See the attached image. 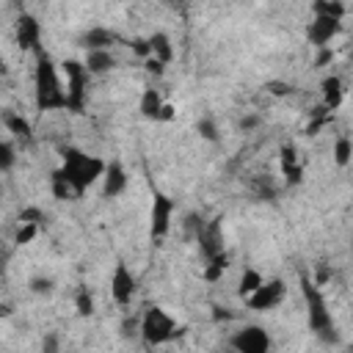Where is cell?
<instances>
[{
	"instance_id": "obj_6",
	"label": "cell",
	"mask_w": 353,
	"mask_h": 353,
	"mask_svg": "<svg viewBox=\"0 0 353 353\" xmlns=\"http://www.w3.org/2000/svg\"><path fill=\"white\" fill-rule=\"evenodd\" d=\"M174 210H176V204L168 193H163V190L152 193V207H149V234H152V240H163L171 232Z\"/></svg>"
},
{
	"instance_id": "obj_36",
	"label": "cell",
	"mask_w": 353,
	"mask_h": 353,
	"mask_svg": "<svg viewBox=\"0 0 353 353\" xmlns=\"http://www.w3.org/2000/svg\"><path fill=\"white\" fill-rule=\"evenodd\" d=\"M254 127H259V116H254V113H248V116H243L240 119V130H254Z\"/></svg>"
},
{
	"instance_id": "obj_31",
	"label": "cell",
	"mask_w": 353,
	"mask_h": 353,
	"mask_svg": "<svg viewBox=\"0 0 353 353\" xmlns=\"http://www.w3.org/2000/svg\"><path fill=\"white\" fill-rule=\"evenodd\" d=\"M41 221H44V212L39 207H28L19 212V223H39L41 226Z\"/></svg>"
},
{
	"instance_id": "obj_14",
	"label": "cell",
	"mask_w": 353,
	"mask_h": 353,
	"mask_svg": "<svg viewBox=\"0 0 353 353\" xmlns=\"http://www.w3.org/2000/svg\"><path fill=\"white\" fill-rule=\"evenodd\" d=\"M116 55L110 50H85V58H83V66L88 72V77H102L108 72L116 69Z\"/></svg>"
},
{
	"instance_id": "obj_17",
	"label": "cell",
	"mask_w": 353,
	"mask_h": 353,
	"mask_svg": "<svg viewBox=\"0 0 353 353\" xmlns=\"http://www.w3.org/2000/svg\"><path fill=\"white\" fill-rule=\"evenodd\" d=\"M320 88H323V108L325 110H336L342 105V99H345V83H342V77L339 74H328V77H323Z\"/></svg>"
},
{
	"instance_id": "obj_26",
	"label": "cell",
	"mask_w": 353,
	"mask_h": 353,
	"mask_svg": "<svg viewBox=\"0 0 353 353\" xmlns=\"http://www.w3.org/2000/svg\"><path fill=\"white\" fill-rule=\"evenodd\" d=\"M196 132H199V138H204V141H210V143H215V141L221 138L218 124H215V119H210V116H204V119L196 121Z\"/></svg>"
},
{
	"instance_id": "obj_12",
	"label": "cell",
	"mask_w": 353,
	"mask_h": 353,
	"mask_svg": "<svg viewBox=\"0 0 353 353\" xmlns=\"http://www.w3.org/2000/svg\"><path fill=\"white\" fill-rule=\"evenodd\" d=\"M196 237H199V245H201L204 259H212V256L223 254V232H221V218H215V221H210V223H201V226H199V232H196Z\"/></svg>"
},
{
	"instance_id": "obj_34",
	"label": "cell",
	"mask_w": 353,
	"mask_h": 353,
	"mask_svg": "<svg viewBox=\"0 0 353 353\" xmlns=\"http://www.w3.org/2000/svg\"><path fill=\"white\" fill-rule=\"evenodd\" d=\"M11 163H14V152H11V146H8V143H0V171L8 168Z\"/></svg>"
},
{
	"instance_id": "obj_8",
	"label": "cell",
	"mask_w": 353,
	"mask_h": 353,
	"mask_svg": "<svg viewBox=\"0 0 353 353\" xmlns=\"http://www.w3.org/2000/svg\"><path fill=\"white\" fill-rule=\"evenodd\" d=\"M284 292H287V287H284L281 279H265L243 303L254 312H270L284 301Z\"/></svg>"
},
{
	"instance_id": "obj_32",
	"label": "cell",
	"mask_w": 353,
	"mask_h": 353,
	"mask_svg": "<svg viewBox=\"0 0 353 353\" xmlns=\"http://www.w3.org/2000/svg\"><path fill=\"white\" fill-rule=\"evenodd\" d=\"M121 336L130 339V336H138V317H127L121 323Z\"/></svg>"
},
{
	"instance_id": "obj_30",
	"label": "cell",
	"mask_w": 353,
	"mask_h": 353,
	"mask_svg": "<svg viewBox=\"0 0 353 353\" xmlns=\"http://www.w3.org/2000/svg\"><path fill=\"white\" fill-rule=\"evenodd\" d=\"M41 353H61V336L55 331L41 336Z\"/></svg>"
},
{
	"instance_id": "obj_2",
	"label": "cell",
	"mask_w": 353,
	"mask_h": 353,
	"mask_svg": "<svg viewBox=\"0 0 353 353\" xmlns=\"http://www.w3.org/2000/svg\"><path fill=\"white\" fill-rule=\"evenodd\" d=\"M55 174L72 188L74 196H83L94 182L102 179L105 174V160L77 149V146H66L61 152V165L55 168Z\"/></svg>"
},
{
	"instance_id": "obj_11",
	"label": "cell",
	"mask_w": 353,
	"mask_h": 353,
	"mask_svg": "<svg viewBox=\"0 0 353 353\" xmlns=\"http://www.w3.org/2000/svg\"><path fill=\"white\" fill-rule=\"evenodd\" d=\"M339 30H342V22L325 19V17H312V22L306 25V39L314 50H323V47H331V41L339 36Z\"/></svg>"
},
{
	"instance_id": "obj_39",
	"label": "cell",
	"mask_w": 353,
	"mask_h": 353,
	"mask_svg": "<svg viewBox=\"0 0 353 353\" xmlns=\"http://www.w3.org/2000/svg\"><path fill=\"white\" fill-rule=\"evenodd\" d=\"M8 72H11V69H8V61H6V58H0V77H6Z\"/></svg>"
},
{
	"instance_id": "obj_3",
	"label": "cell",
	"mask_w": 353,
	"mask_h": 353,
	"mask_svg": "<svg viewBox=\"0 0 353 353\" xmlns=\"http://www.w3.org/2000/svg\"><path fill=\"white\" fill-rule=\"evenodd\" d=\"M179 334H182V325L163 306H146L143 314L138 317V336L143 339L146 347H163L174 342Z\"/></svg>"
},
{
	"instance_id": "obj_5",
	"label": "cell",
	"mask_w": 353,
	"mask_h": 353,
	"mask_svg": "<svg viewBox=\"0 0 353 353\" xmlns=\"http://www.w3.org/2000/svg\"><path fill=\"white\" fill-rule=\"evenodd\" d=\"M61 77H63V91H66V110L83 113L88 102V72L83 61L66 58L61 63Z\"/></svg>"
},
{
	"instance_id": "obj_10",
	"label": "cell",
	"mask_w": 353,
	"mask_h": 353,
	"mask_svg": "<svg viewBox=\"0 0 353 353\" xmlns=\"http://www.w3.org/2000/svg\"><path fill=\"white\" fill-rule=\"evenodd\" d=\"M14 36H17V44L25 50V52H39V50H44L41 47V22L33 17V14H28V11H22L19 17H17V25H14Z\"/></svg>"
},
{
	"instance_id": "obj_37",
	"label": "cell",
	"mask_w": 353,
	"mask_h": 353,
	"mask_svg": "<svg viewBox=\"0 0 353 353\" xmlns=\"http://www.w3.org/2000/svg\"><path fill=\"white\" fill-rule=\"evenodd\" d=\"M270 91H273V94H287L290 85H284V83H270Z\"/></svg>"
},
{
	"instance_id": "obj_35",
	"label": "cell",
	"mask_w": 353,
	"mask_h": 353,
	"mask_svg": "<svg viewBox=\"0 0 353 353\" xmlns=\"http://www.w3.org/2000/svg\"><path fill=\"white\" fill-rule=\"evenodd\" d=\"M171 119H176V108L171 102H165L163 110H160V116H157V121H171Z\"/></svg>"
},
{
	"instance_id": "obj_25",
	"label": "cell",
	"mask_w": 353,
	"mask_h": 353,
	"mask_svg": "<svg viewBox=\"0 0 353 353\" xmlns=\"http://www.w3.org/2000/svg\"><path fill=\"white\" fill-rule=\"evenodd\" d=\"M74 309H77L80 317H91L94 314V292L85 284H80L77 292H74Z\"/></svg>"
},
{
	"instance_id": "obj_15",
	"label": "cell",
	"mask_w": 353,
	"mask_h": 353,
	"mask_svg": "<svg viewBox=\"0 0 353 353\" xmlns=\"http://www.w3.org/2000/svg\"><path fill=\"white\" fill-rule=\"evenodd\" d=\"M279 165H281V174L290 185H298L303 179V165H301V157H298V149L292 143L281 146L279 152Z\"/></svg>"
},
{
	"instance_id": "obj_16",
	"label": "cell",
	"mask_w": 353,
	"mask_h": 353,
	"mask_svg": "<svg viewBox=\"0 0 353 353\" xmlns=\"http://www.w3.org/2000/svg\"><path fill=\"white\" fill-rule=\"evenodd\" d=\"M146 44H149V58L157 61L160 66H168L174 61V44H171V36L168 33L157 30V33H152L146 39Z\"/></svg>"
},
{
	"instance_id": "obj_21",
	"label": "cell",
	"mask_w": 353,
	"mask_h": 353,
	"mask_svg": "<svg viewBox=\"0 0 353 353\" xmlns=\"http://www.w3.org/2000/svg\"><path fill=\"white\" fill-rule=\"evenodd\" d=\"M262 281H265V276H262L256 268H243V276H240V281H237V295L245 301Z\"/></svg>"
},
{
	"instance_id": "obj_24",
	"label": "cell",
	"mask_w": 353,
	"mask_h": 353,
	"mask_svg": "<svg viewBox=\"0 0 353 353\" xmlns=\"http://www.w3.org/2000/svg\"><path fill=\"white\" fill-rule=\"evenodd\" d=\"M350 157H353V141L347 135H339L334 141V163L339 168H347L350 165Z\"/></svg>"
},
{
	"instance_id": "obj_22",
	"label": "cell",
	"mask_w": 353,
	"mask_h": 353,
	"mask_svg": "<svg viewBox=\"0 0 353 353\" xmlns=\"http://www.w3.org/2000/svg\"><path fill=\"white\" fill-rule=\"evenodd\" d=\"M226 268H229V256H226V251H223V254L207 259V265H204V270H201V279H204V281H221L223 273H226Z\"/></svg>"
},
{
	"instance_id": "obj_7",
	"label": "cell",
	"mask_w": 353,
	"mask_h": 353,
	"mask_svg": "<svg viewBox=\"0 0 353 353\" xmlns=\"http://www.w3.org/2000/svg\"><path fill=\"white\" fill-rule=\"evenodd\" d=\"M229 347L232 353H270L273 339L262 325H243L240 331L232 334Z\"/></svg>"
},
{
	"instance_id": "obj_20",
	"label": "cell",
	"mask_w": 353,
	"mask_h": 353,
	"mask_svg": "<svg viewBox=\"0 0 353 353\" xmlns=\"http://www.w3.org/2000/svg\"><path fill=\"white\" fill-rule=\"evenodd\" d=\"M312 14L314 17H325V19H336L342 22L347 14V6L342 0H314L312 3Z\"/></svg>"
},
{
	"instance_id": "obj_13",
	"label": "cell",
	"mask_w": 353,
	"mask_h": 353,
	"mask_svg": "<svg viewBox=\"0 0 353 353\" xmlns=\"http://www.w3.org/2000/svg\"><path fill=\"white\" fill-rule=\"evenodd\" d=\"M102 196L105 199H116V196H121L124 193V188H127V171H124V165L121 163H105V174H102Z\"/></svg>"
},
{
	"instance_id": "obj_29",
	"label": "cell",
	"mask_w": 353,
	"mask_h": 353,
	"mask_svg": "<svg viewBox=\"0 0 353 353\" xmlns=\"http://www.w3.org/2000/svg\"><path fill=\"white\" fill-rule=\"evenodd\" d=\"M50 190H52V196H55V199H61V201H63V199H74L72 188H69V185H66L55 171H52V179H50Z\"/></svg>"
},
{
	"instance_id": "obj_18",
	"label": "cell",
	"mask_w": 353,
	"mask_h": 353,
	"mask_svg": "<svg viewBox=\"0 0 353 353\" xmlns=\"http://www.w3.org/2000/svg\"><path fill=\"white\" fill-rule=\"evenodd\" d=\"M163 105H165V99L160 97V91H157L154 85H146V88L141 91V99H138V110H141V116H143V119H149V121H157V116H160Z\"/></svg>"
},
{
	"instance_id": "obj_28",
	"label": "cell",
	"mask_w": 353,
	"mask_h": 353,
	"mask_svg": "<svg viewBox=\"0 0 353 353\" xmlns=\"http://www.w3.org/2000/svg\"><path fill=\"white\" fill-rule=\"evenodd\" d=\"M52 287H55V281H52L50 276H33V279L28 281V290H30L33 295H50Z\"/></svg>"
},
{
	"instance_id": "obj_9",
	"label": "cell",
	"mask_w": 353,
	"mask_h": 353,
	"mask_svg": "<svg viewBox=\"0 0 353 353\" xmlns=\"http://www.w3.org/2000/svg\"><path fill=\"white\" fill-rule=\"evenodd\" d=\"M138 292V276L127 268V262H116L110 273V298L119 306H130Z\"/></svg>"
},
{
	"instance_id": "obj_1",
	"label": "cell",
	"mask_w": 353,
	"mask_h": 353,
	"mask_svg": "<svg viewBox=\"0 0 353 353\" xmlns=\"http://www.w3.org/2000/svg\"><path fill=\"white\" fill-rule=\"evenodd\" d=\"M33 102H36L39 110H66V91H63L61 66L44 50L36 52V66H33Z\"/></svg>"
},
{
	"instance_id": "obj_42",
	"label": "cell",
	"mask_w": 353,
	"mask_h": 353,
	"mask_svg": "<svg viewBox=\"0 0 353 353\" xmlns=\"http://www.w3.org/2000/svg\"><path fill=\"white\" fill-rule=\"evenodd\" d=\"M0 254H3V248H0Z\"/></svg>"
},
{
	"instance_id": "obj_33",
	"label": "cell",
	"mask_w": 353,
	"mask_h": 353,
	"mask_svg": "<svg viewBox=\"0 0 353 353\" xmlns=\"http://www.w3.org/2000/svg\"><path fill=\"white\" fill-rule=\"evenodd\" d=\"M331 61H334V50H331V47L317 50V58H314V66H317V69L325 66V63H331Z\"/></svg>"
},
{
	"instance_id": "obj_27",
	"label": "cell",
	"mask_w": 353,
	"mask_h": 353,
	"mask_svg": "<svg viewBox=\"0 0 353 353\" xmlns=\"http://www.w3.org/2000/svg\"><path fill=\"white\" fill-rule=\"evenodd\" d=\"M39 223H19V229L14 232V245H30L39 237Z\"/></svg>"
},
{
	"instance_id": "obj_4",
	"label": "cell",
	"mask_w": 353,
	"mask_h": 353,
	"mask_svg": "<svg viewBox=\"0 0 353 353\" xmlns=\"http://www.w3.org/2000/svg\"><path fill=\"white\" fill-rule=\"evenodd\" d=\"M301 292H303V301H306V314H309V328L325 339V342H334L336 339V328H334V317H331V309L325 303V295L320 292V287L314 281H309L306 276H301Z\"/></svg>"
},
{
	"instance_id": "obj_23",
	"label": "cell",
	"mask_w": 353,
	"mask_h": 353,
	"mask_svg": "<svg viewBox=\"0 0 353 353\" xmlns=\"http://www.w3.org/2000/svg\"><path fill=\"white\" fill-rule=\"evenodd\" d=\"M3 124H6V130H8L11 135H17V138H30V132H33L30 121H28L22 113H6Z\"/></svg>"
},
{
	"instance_id": "obj_40",
	"label": "cell",
	"mask_w": 353,
	"mask_h": 353,
	"mask_svg": "<svg viewBox=\"0 0 353 353\" xmlns=\"http://www.w3.org/2000/svg\"><path fill=\"white\" fill-rule=\"evenodd\" d=\"M149 353H157V347H149Z\"/></svg>"
},
{
	"instance_id": "obj_41",
	"label": "cell",
	"mask_w": 353,
	"mask_h": 353,
	"mask_svg": "<svg viewBox=\"0 0 353 353\" xmlns=\"http://www.w3.org/2000/svg\"><path fill=\"white\" fill-rule=\"evenodd\" d=\"M0 196H3V182H0Z\"/></svg>"
},
{
	"instance_id": "obj_19",
	"label": "cell",
	"mask_w": 353,
	"mask_h": 353,
	"mask_svg": "<svg viewBox=\"0 0 353 353\" xmlns=\"http://www.w3.org/2000/svg\"><path fill=\"white\" fill-rule=\"evenodd\" d=\"M113 41H116V33H113L110 28H102V25L88 28V33L83 36L85 50H110V47H113Z\"/></svg>"
},
{
	"instance_id": "obj_38",
	"label": "cell",
	"mask_w": 353,
	"mask_h": 353,
	"mask_svg": "<svg viewBox=\"0 0 353 353\" xmlns=\"http://www.w3.org/2000/svg\"><path fill=\"white\" fill-rule=\"evenodd\" d=\"M212 317H215V320H229L232 314H229V312H221V306H215V312H212Z\"/></svg>"
}]
</instances>
